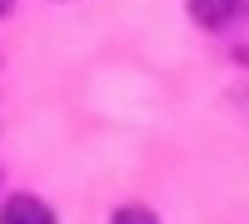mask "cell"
Returning <instances> with one entry per match:
<instances>
[{"label":"cell","mask_w":249,"mask_h":224,"mask_svg":"<svg viewBox=\"0 0 249 224\" xmlns=\"http://www.w3.org/2000/svg\"><path fill=\"white\" fill-rule=\"evenodd\" d=\"M249 10V0H190V15L199 20L204 30H224L230 20H239Z\"/></svg>","instance_id":"obj_1"},{"label":"cell","mask_w":249,"mask_h":224,"mask_svg":"<svg viewBox=\"0 0 249 224\" xmlns=\"http://www.w3.org/2000/svg\"><path fill=\"white\" fill-rule=\"evenodd\" d=\"M115 224H155V214H150V209H120Z\"/></svg>","instance_id":"obj_3"},{"label":"cell","mask_w":249,"mask_h":224,"mask_svg":"<svg viewBox=\"0 0 249 224\" xmlns=\"http://www.w3.org/2000/svg\"><path fill=\"white\" fill-rule=\"evenodd\" d=\"M0 224H55V214H50V205H40V199L15 194V199H5V209H0Z\"/></svg>","instance_id":"obj_2"},{"label":"cell","mask_w":249,"mask_h":224,"mask_svg":"<svg viewBox=\"0 0 249 224\" xmlns=\"http://www.w3.org/2000/svg\"><path fill=\"white\" fill-rule=\"evenodd\" d=\"M5 10H10V0H0V15H5Z\"/></svg>","instance_id":"obj_4"}]
</instances>
